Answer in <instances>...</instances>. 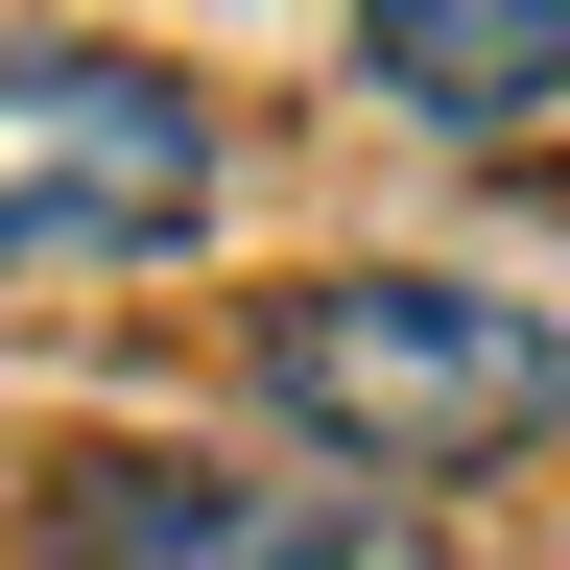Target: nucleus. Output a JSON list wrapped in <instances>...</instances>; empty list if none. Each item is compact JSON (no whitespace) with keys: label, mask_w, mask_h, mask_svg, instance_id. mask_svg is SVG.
Listing matches in <instances>:
<instances>
[{"label":"nucleus","mask_w":570,"mask_h":570,"mask_svg":"<svg viewBox=\"0 0 570 570\" xmlns=\"http://www.w3.org/2000/svg\"><path fill=\"white\" fill-rule=\"evenodd\" d=\"M262 404L333 428L356 475H499L570 428V333L523 285H452V262H333L262 309Z\"/></svg>","instance_id":"obj_1"},{"label":"nucleus","mask_w":570,"mask_h":570,"mask_svg":"<svg viewBox=\"0 0 570 570\" xmlns=\"http://www.w3.org/2000/svg\"><path fill=\"white\" fill-rule=\"evenodd\" d=\"M190 214H214L190 71L0 24V262H190Z\"/></svg>","instance_id":"obj_2"},{"label":"nucleus","mask_w":570,"mask_h":570,"mask_svg":"<svg viewBox=\"0 0 570 570\" xmlns=\"http://www.w3.org/2000/svg\"><path fill=\"white\" fill-rule=\"evenodd\" d=\"M71 570H452L404 499H309V475H190V452H96L71 475Z\"/></svg>","instance_id":"obj_3"},{"label":"nucleus","mask_w":570,"mask_h":570,"mask_svg":"<svg viewBox=\"0 0 570 570\" xmlns=\"http://www.w3.org/2000/svg\"><path fill=\"white\" fill-rule=\"evenodd\" d=\"M356 71L452 142H523V119H570V0H356Z\"/></svg>","instance_id":"obj_4"}]
</instances>
